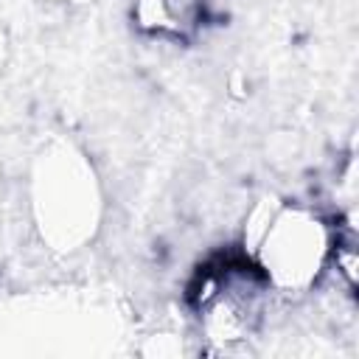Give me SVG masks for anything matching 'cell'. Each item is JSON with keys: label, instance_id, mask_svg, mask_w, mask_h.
<instances>
[{"label": "cell", "instance_id": "cell-1", "mask_svg": "<svg viewBox=\"0 0 359 359\" xmlns=\"http://www.w3.org/2000/svg\"><path fill=\"white\" fill-rule=\"evenodd\" d=\"M196 11L199 0H137L140 25L174 36H182L196 25Z\"/></svg>", "mask_w": 359, "mask_h": 359}]
</instances>
